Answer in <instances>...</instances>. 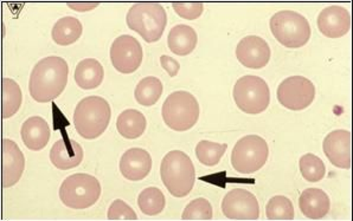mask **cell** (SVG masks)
Wrapping results in <instances>:
<instances>
[{
	"mask_svg": "<svg viewBox=\"0 0 353 221\" xmlns=\"http://www.w3.org/2000/svg\"><path fill=\"white\" fill-rule=\"evenodd\" d=\"M68 63L59 56H49L34 64L30 74L29 92L38 103H48L63 92L68 83Z\"/></svg>",
	"mask_w": 353,
	"mask_h": 221,
	"instance_id": "1",
	"label": "cell"
},
{
	"mask_svg": "<svg viewBox=\"0 0 353 221\" xmlns=\"http://www.w3.org/2000/svg\"><path fill=\"white\" fill-rule=\"evenodd\" d=\"M112 110L105 98L100 96L84 97L74 110V127L77 134L85 140L101 136L110 125Z\"/></svg>",
	"mask_w": 353,
	"mask_h": 221,
	"instance_id": "2",
	"label": "cell"
},
{
	"mask_svg": "<svg viewBox=\"0 0 353 221\" xmlns=\"http://www.w3.org/2000/svg\"><path fill=\"white\" fill-rule=\"evenodd\" d=\"M160 176L168 192L176 198H183L194 188L196 169L189 155L184 151H172L161 160Z\"/></svg>",
	"mask_w": 353,
	"mask_h": 221,
	"instance_id": "3",
	"label": "cell"
},
{
	"mask_svg": "<svg viewBox=\"0 0 353 221\" xmlns=\"http://www.w3.org/2000/svg\"><path fill=\"white\" fill-rule=\"evenodd\" d=\"M127 25L148 43L158 42L168 25V14L158 3H137L127 12Z\"/></svg>",
	"mask_w": 353,
	"mask_h": 221,
	"instance_id": "4",
	"label": "cell"
},
{
	"mask_svg": "<svg viewBox=\"0 0 353 221\" xmlns=\"http://www.w3.org/2000/svg\"><path fill=\"white\" fill-rule=\"evenodd\" d=\"M59 196L64 206L69 209H89L100 199L101 185L95 176L76 173L64 180Z\"/></svg>",
	"mask_w": 353,
	"mask_h": 221,
	"instance_id": "5",
	"label": "cell"
},
{
	"mask_svg": "<svg viewBox=\"0 0 353 221\" xmlns=\"http://www.w3.org/2000/svg\"><path fill=\"white\" fill-rule=\"evenodd\" d=\"M270 30L281 45L299 49L311 38V25L303 14L295 11H280L270 19Z\"/></svg>",
	"mask_w": 353,
	"mask_h": 221,
	"instance_id": "6",
	"label": "cell"
},
{
	"mask_svg": "<svg viewBox=\"0 0 353 221\" xmlns=\"http://www.w3.org/2000/svg\"><path fill=\"white\" fill-rule=\"evenodd\" d=\"M165 125L176 131L191 129L199 118V105L196 97L188 92H176L168 95L161 108Z\"/></svg>",
	"mask_w": 353,
	"mask_h": 221,
	"instance_id": "7",
	"label": "cell"
},
{
	"mask_svg": "<svg viewBox=\"0 0 353 221\" xmlns=\"http://www.w3.org/2000/svg\"><path fill=\"white\" fill-rule=\"evenodd\" d=\"M270 155L268 143L259 135H247L236 142L232 151V166L241 174H252L265 166Z\"/></svg>",
	"mask_w": 353,
	"mask_h": 221,
	"instance_id": "8",
	"label": "cell"
},
{
	"mask_svg": "<svg viewBox=\"0 0 353 221\" xmlns=\"http://www.w3.org/2000/svg\"><path fill=\"white\" fill-rule=\"evenodd\" d=\"M232 96L236 105L243 113L257 115L265 112L270 105V87L259 76H243L236 82Z\"/></svg>",
	"mask_w": 353,
	"mask_h": 221,
	"instance_id": "9",
	"label": "cell"
},
{
	"mask_svg": "<svg viewBox=\"0 0 353 221\" xmlns=\"http://www.w3.org/2000/svg\"><path fill=\"white\" fill-rule=\"evenodd\" d=\"M276 96L285 108L300 112L313 103L316 87L303 76H292L280 83Z\"/></svg>",
	"mask_w": 353,
	"mask_h": 221,
	"instance_id": "10",
	"label": "cell"
},
{
	"mask_svg": "<svg viewBox=\"0 0 353 221\" xmlns=\"http://www.w3.org/2000/svg\"><path fill=\"white\" fill-rule=\"evenodd\" d=\"M110 61L120 74H133L143 62V48L139 41L130 34H122L110 46Z\"/></svg>",
	"mask_w": 353,
	"mask_h": 221,
	"instance_id": "11",
	"label": "cell"
},
{
	"mask_svg": "<svg viewBox=\"0 0 353 221\" xmlns=\"http://www.w3.org/2000/svg\"><path fill=\"white\" fill-rule=\"evenodd\" d=\"M222 212L230 220L254 221L260 217V206L252 192L234 188L223 198Z\"/></svg>",
	"mask_w": 353,
	"mask_h": 221,
	"instance_id": "12",
	"label": "cell"
},
{
	"mask_svg": "<svg viewBox=\"0 0 353 221\" xmlns=\"http://www.w3.org/2000/svg\"><path fill=\"white\" fill-rule=\"evenodd\" d=\"M324 153L333 166L350 169L352 165V134L350 130H333L323 143Z\"/></svg>",
	"mask_w": 353,
	"mask_h": 221,
	"instance_id": "13",
	"label": "cell"
},
{
	"mask_svg": "<svg viewBox=\"0 0 353 221\" xmlns=\"http://www.w3.org/2000/svg\"><path fill=\"white\" fill-rule=\"evenodd\" d=\"M268 43L259 36H247L242 38L236 46V57L241 64L249 69H262L270 61Z\"/></svg>",
	"mask_w": 353,
	"mask_h": 221,
	"instance_id": "14",
	"label": "cell"
},
{
	"mask_svg": "<svg viewBox=\"0 0 353 221\" xmlns=\"http://www.w3.org/2000/svg\"><path fill=\"white\" fill-rule=\"evenodd\" d=\"M318 28L321 34L328 38H341L351 30V13L341 6L333 5L325 8L319 13Z\"/></svg>",
	"mask_w": 353,
	"mask_h": 221,
	"instance_id": "15",
	"label": "cell"
},
{
	"mask_svg": "<svg viewBox=\"0 0 353 221\" xmlns=\"http://www.w3.org/2000/svg\"><path fill=\"white\" fill-rule=\"evenodd\" d=\"M3 187H12L17 184L26 168V158L16 142L10 138L3 140Z\"/></svg>",
	"mask_w": 353,
	"mask_h": 221,
	"instance_id": "16",
	"label": "cell"
},
{
	"mask_svg": "<svg viewBox=\"0 0 353 221\" xmlns=\"http://www.w3.org/2000/svg\"><path fill=\"white\" fill-rule=\"evenodd\" d=\"M119 168L123 178L130 181H140L151 171V155L141 148H130L122 155Z\"/></svg>",
	"mask_w": 353,
	"mask_h": 221,
	"instance_id": "17",
	"label": "cell"
},
{
	"mask_svg": "<svg viewBox=\"0 0 353 221\" xmlns=\"http://www.w3.org/2000/svg\"><path fill=\"white\" fill-rule=\"evenodd\" d=\"M50 161L57 169L69 171L75 168L83 160L82 147L70 138H61L51 147Z\"/></svg>",
	"mask_w": 353,
	"mask_h": 221,
	"instance_id": "18",
	"label": "cell"
},
{
	"mask_svg": "<svg viewBox=\"0 0 353 221\" xmlns=\"http://www.w3.org/2000/svg\"><path fill=\"white\" fill-rule=\"evenodd\" d=\"M21 136L30 151H42L49 142L50 128L43 117L31 116L21 125Z\"/></svg>",
	"mask_w": 353,
	"mask_h": 221,
	"instance_id": "19",
	"label": "cell"
},
{
	"mask_svg": "<svg viewBox=\"0 0 353 221\" xmlns=\"http://www.w3.org/2000/svg\"><path fill=\"white\" fill-rule=\"evenodd\" d=\"M299 207L305 217L312 220H319L327 215L331 201L323 189L307 188L299 199Z\"/></svg>",
	"mask_w": 353,
	"mask_h": 221,
	"instance_id": "20",
	"label": "cell"
},
{
	"mask_svg": "<svg viewBox=\"0 0 353 221\" xmlns=\"http://www.w3.org/2000/svg\"><path fill=\"white\" fill-rule=\"evenodd\" d=\"M105 70L101 63L94 59H82L76 65L74 80L75 83L84 90L95 89L102 83Z\"/></svg>",
	"mask_w": 353,
	"mask_h": 221,
	"instance_id": "21",
	"label": "cell"
},
{
	"mask_svg": "<svg viewBox=\"0 0 353 221\" xmlns=\"http://www.w3.org/2000/svg\"><path fill=\"white\" fill-rule=\"evenodd\" d=\"M198 37L196 31L185 24L173 26L168 37L170 50L178 56H186L196 49Z\"/></svg>",
	"mask_w": 353,
	"mask_h": 221,
	"instance_id": "22",
	"label": "cell"
},
{
	"mask_svg": "<svg viewBox=\"0 0 353 221\" xmlns=\"http://www.w3.org/2000/svg\"><path fill=\"white\" fill-rule=\"evenodd\" d=\"M148 121L143 113L137 109H127L122 112L117 120V129L122 138L134 140L143 135L146 130Z\"/></svg>",
	"mask_w": 353,
	"mask_h": 221,
	"instance_id": "23",
	"label": "cell"
},
{
	"mask_svg": "<svg viewBox=\"0 0 353 221\" xmlns=\"http://www.w3.org/2000/svg\"><path fill=\"white\" fill-rule=\"evenodd\" d=\"M83 26L75 17L61 18L51 30V37L57 45L67 46L75 43L82 36Z\"/></svg>",
	"mask_w": 353,
	"mask_h": 221,
	"instance_id": "24",
	"label": "cell"
},
{
	"mask_svg": "<svg viewBox=\"0 0 353 221\" xmlns=\"http://www.w3.org/2000/svg\"><path fill=\"white\" fill-rule=\"evenodd\" d=\"M163 94V83L154 76H148L137 84L134 97L139 105L151 107L156 105Z\"/></svg>",
	"mask_w": 353,
	"mask_h": 221,
	"instance_id": "25",
	"label": "cell"
},
{
	"mask_svg": "<svg viewBox=\"0 0 353 221\" xmlns=\"http://www.w3.org/2000/svg\"><path fill=\"white\" fill-rule=\"evenodd\" d=\"M1 115L3 118H9L17 113L21 108V90L18 85L17 82L11 80V78H4L1 84Z\"/></svg>",
	"mask_w": 353,
	"mask_h": 221,
	"instance_id": "26",
	"label": "cell"
},
{
	"mask_svg": "<svg viewBox=\"0 0 353 221\" xmlns=\"http://www.w3.org/2000/svg\"><path fill=\"white\" fill-rule=\"evenodd\" d=\"M165 204L166 200L164 193L161 192L159 188H145L138 196V206L145 215L153 217L159 214L165 209Z\"/></svg>",
	"mask_w": 353,
	"mask_h": 221,
	"instance_id": "27",
	"label": "cell"
},
{
	"mask_svg": "<svg viewBox=\"0 0 353 221\" xmlns=\"http://www.w3.org/2000/svg\"><path fill=\"white\" fill-rule=\"evenodd\" d=\"M227 148V143L221 145L216 142L202 140V141L198 142V145L196 146V156H197L198 161L204 166L214 167L225 154Z\"/></svg>",
	"mask_w": 353,
	"mask_h": 221,
	"instance_id": "28",
	"label": "cell"
},
{
	"mask_svg": "<svg viewBox=\"0 0 353 221\" xmlns=\"http://www.w3.org/2000/svg\"><path fill=\"white\" fill-rule=\"evenodd\" d=\"M268 220L290 221L294 219V207L292 201L283 196H273L265 206Z\"/></svg>",
	"mask_w": 353,
	"mask_h": 221,
	"instance_id": "29",
	"label": "cell"
},
{
	"mask_svg": "<svg viewBox=\"0 0 353 221\" xmlns=\"http://www.w3.org/2000/svg\"><path fill=\"white\" fill-rule=\"evenodd\" d=\"M299 167L303 179L310 182H318L320 180L324 179L326 174V167L323 160L311 153L303 155L299 161Z\"/></svg>",
	"mask_w": 353,
	"mask_h": 221,
	"instance_id": "30",
	"label": "cell"
},
{
	"mask_svg": "<svg viewBox=\"0 0 353 221\" xmlns=\"http://www.w3.org/2000/svg\"><path fill=\"white\" fill-rule=\"evenodd\" d=\"M214 212L210 202L204 198H198L186 206L181 219L185 221H208L212 219Z\"/></svg>",
	"mask_w": 353,
	"mask_h": 221,
	"instance_id": "31",
	"label": "cell"
},
{
	"mask_svg": "<svg viewBox=\"0 0 353 221\" xmlns=\"http://www.w3.org/2000/svg\"><path fill=\"white\" fill-rule=\"evenodd\" d=\"M107 218L110 221H134L138 219L134 209L120 199L112 202L108 209V213H107Z\"/></svg>",
	"mask_w": 353,
	"mask_h": 221,
	"instance_id": "32",
	"label": "cell"
},
{
	"mask_svg": "<svg viewBox=\"0 0 353 221\" xmlns=\"http://www.w3.org/2000/svg\"><path fill=\"white\" fill-rule=\"evenodd\" d=\"M173 10L174 12L183 18V19H188V21H194L197 18L202 16L203 11H204V5L202 3H198V1H194V3H173Z\"/></svg>",
	"mask_w": 353,
	"mask_h": 221,
	"instance_id": "33",
	"label": "cell"
},
{
	"mask_svg": "<svg viewBox=\"0 0 353 221\" xmlns=\"http://www.w3.org/2000/svg\"><path fill=\"white\" fill-rule=\"evenodd\" d=\"M160 64H161V67H164V70L171 77H176L178 75V72H179V69H181V64L176 62V59H173V57H170V56H166V54H163L160 57Z\"/></svg>",
	"mask_w": 353,
	"mask_h": 221,
	"instance_id": "34",
	"label": "cell"
},
{
	"mask_svg": "<svg viewBox=\"0 0 353 221\" xmlns=\"http://www.w3.org/2000/svg\"><path fill=\"white\" fill-rule=\"evenodd\" d=\"M70 9L82 12V11H90L99 6V3H67Z\"/></svg>",
	"mask_w": 353,
	"mask_h": 221,
	"instance_id": "35",
	"label": "cell"
}]
</instances>
